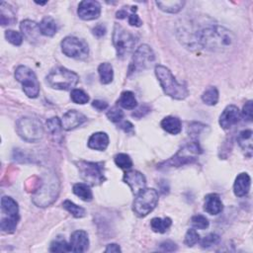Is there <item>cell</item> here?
Listing matches in <instances>:
<instances>
[{
  "instance_id": "cell-1",
  "label": "cell",
  "mask_w": 253,
  "mask_h": 253,
  "mask_svg": "<svg viewBox=\"0 0 253 253\" xmlns=\"http://www.w3.org/2000/svg\"><path fill=\"white\" fill-rule=\"evenodd\" d=\"M236 42L235 35L219 25H212L196 34V43L203 48L214 53L227 50Z\"/></svg>"
},
{
  "instance_id": "cell-2",
  "label": "cell",
  "mask_w": 253,
  "mask_h": 253,
  "mask_svg": "<svg viewBox=\"0 0 253 253\" xmlns=\"http://www.w3.org/2000/svg\"><path fill=\"white\" fill-rule=\"evenodd\" d=\"M59 193L60 182L56 174H45L39 189H37L33 196V202L38 207H47L58 199Z\"/></svg>"
},
{
  "instance_id": "cell-3",
  "label": "cell",
  "mask_w": 253,
  "mask_h": 253,
  "mask_svg": "<svg viewBox=\"0 0 253 253\" xmlns=\"http://www.w3.org/2000/svg\"><path fill=\"white\" fill-rule=\"evenodd\" d=\"M157 78L164 91V93L176 100H183L185 99L189 92L186 86L180 84L175 79L171 71L163 65H157L155 68Z\"/></svg>"
},
{
  "instance_id": "cell-4",
  "label": "cell",
  "mask_w": 253,
  "mask_h": 253,
  "mask_svg": "<svg viewBox=\"0 0 253 253\" xmlns=\"http://www.w3.org/2000/svg\"><path fill=\"white\" fill-rule=\"evenodd\" d=\"M203 153L200 144L197 142H192L185 144L181 147L178 153L174 157L169 158L168 160L159 164L158 168L160 169H168L174 167H180L186 164H190L195 162L198 159V157Z\"/></svg>"
},
{
  "instance_id": "cell-5",
  "label": "cell",
  "mask_w": 253,
  "mask_h": 253,
  "mask_svg": "<svg viewBox=\"0 0 253 253\" xmlns=\"http://www.w3.org/2000/svg\"><path fill=\"white\" fill-rule=\"evenodd\" d=\"M79 81V75L63 66L56 67L47 77V84L59 90H70L77 86Z\"/></svg>"
},
{
  "instance_id": "cell-6",
  "label": "cell",
  "mask_w": 253,
  "mask_h": 253,
  "mask_svg": "<svg viewBox=\"0 0 253 253\" xmlns=\"http://www.w3.org/2000/svg\"><path fill=\"white\" fill-rule=\"evenodd\" d=\"M113 44L118 58L125 59L133 52L137 44V38L131 31L126 30L121 25L116 24L113 33Z\"/></svg>"
},
{
  "instance_id": "cell-7",
  "label": "cell",
  "mask_w": 253,
  "mask_h": 253,
  "mask_svg": "<svg viewBox=\"0 0 253 253\" xmlns=\"http://www.w3.org/2000/svg\"><path fill=\"white\" fill-rule=\"evenodd\" d=\"M16 131L19 137L28 142H36L42 140L44 128L40 120L35 118L24 117L18 120Z\"/></svg>"
},
{
  "instance_id": "cell-8",
  "label": "cell",
  "mask_w": 253,
  "mask_h": 253,
  "mask_svg": "<svg viewBox=\"0 0 253 253\" xmlns=\"http://www.w3.org/2000/svg\"><path fill=\"white\" fill-rule=\"evenodd\" d=\"M1 210L4 216L1 219L0 227H1L2 232L12 234L16 230L19 221L18 204L11 197L4 196L1 199Z\"/></svg>"
},
{
  "instance_id": "cell-9",
  "label": "cell",
  "mask_w": 253,
  "mask_h": 253,
  "mask_svg": "<svg viewBox=\"0 0 253 253\" xmlns=\"http://www.w3.org/2000/svg\"><path fill=\"white\" fill-rule=\"evenodd\" d=\"M77 165L81 178L89 186L100 185L106 180L104 175V163L79 160L77 162Z\"/></svg>"
},
{
  "instance_id": "cell-10",
  "label": "cell",
  "mask_w": 253,
  "mask_h": 253,
  "mask_svg": "<svg viewBox=\"0 0 253 253\" xmlns=\"http://www.w3.org/2000/svg\"><path fill=\"white\" fill-rule=\"evenodd\" d=\"M134 201V212L140 217H146L155 210L158 203V194L155 189H143L138 195H136Z\"/></svg>"
},
{
  "instance_id": "cell-11",
  "label": "cell",
  "mask_w": 253,
  "mask_h": 253,
  "mask_svg": "<svg viewBox=\"0 0 253 253\" xmlns=\"http://www.w3.org/2000/svg\"><path fill=\"white\" fill-rule=\"evenodd\" d=\"M156 56L153 48L147 45H142L137 48L129 66L128 75H134L151 67L155 63Z\"/></svg>"
},
{
  "instance_id": "cell-12",
  "label": "cell",
  "mask_w": 253,
  "mask_h": 253,
  "mask_svg": "<svg viewBox=\"0 0 253 253\" xmlns=\"http://www.w3.org/2000/svg\"><path fill=\"white\" fill-rule=\"evenodd\" d=\"M15 79L22 84L23 90L29 98H37L40 83L35 72L26 65H19L15 70Z\"/></svg>"
},
{
  "instance_id": "cell-13",
  "label": "cell",
  "mask_w": 253,
  "mask_h": 253,
  "mask_svg": "<svg viewBox=\"0 0 253 253\" xmlns=\"http://www.w3.org/2000/svg\"><path fill=\"white\" fill-rule=\"evenodd\" d=\"M62 49L66 57L75 60H84L89 54V47L86 42L72 36L63 40Z\"/></svg>"
},
{
  "instance_id": "cell-14",
  "label": "cell",
  "mask_w": 253,
  "mask_h": 253,
  "mask_svg": "<svg viewBox=\"0 0 253 253\" xmlns=\"http://www.w3.org/2000/svg\"><path fill=\"white\" fill-rule=\"evenodd\" d=\"M78 14L82 20H95L101 14V5L95 0H83L79 5Z\"/></svg>"
},
{
  "instance_id": "cell-15",
  "label": "cell",
  "mask_w": 253,
  "mask_h": 253,
  "mask_svg": "<svg viewBox=\"0 0 253 253\" xmlns=\"http://www.w3.org/2000/svg\"><path fill=\"white\" fill-rule=\"evenodd\" d=\"M124 182L128 184L133 194L138 195L145 188L146 179L142 173L137 170H131L126 172L124 175Z\"/></svg>"
},
{
  "instance_id": "cell-16",
  "label": "cell",
  "mask_w": 253,
  "mask_h": 253,
  "mask_svg": "<svg viewBox=\"0 0 253 253\" xmlns=\"http://www.w3.org/2000/svg\"><path fill=\"white\" fill-rule=\"evenodd\" d=\"M241 119L239 109L235 105L227 106L220 117V125L222 129H231L233 126L237 124Z\"/></svg>"
},
{
  "instance_id": "cell-17",
  "label": "cell",
  "mask_w": 253,
  "mask_h": 253,
  "mask_svg": "<svg viewBox=\"0 0 253 253\" xmlns=\"http://www.w3.org/2000/svg\"><path fill=\"white\" fill-rule=\"evenodd\" d=\"M86 117L82 113L77 110H69L63 115L62 125L65 131H71L79 128L86 122Z\"/></svg>"
},
{
  "instance_id": "cell-18",
  "label": "cell",
  "mask_w": 253,
  "mask_h": 253,
  "mask_svg": "<svg viewBox=\"0 0 253 253\" xmlns=\"http://www.w3.org/2000/svg\"><path fill=\"white\" fill-rule=\"evenodd\" d=\"M89 247L88 235L84 231H77L71 235L69 242V251L71 252H85Z\"/></svg>"
},
{
  "instance_id": "cell-19",
  "label": "cell",
  "mask_w": 253,
  "mask_h": 253,
  "mask_svg": "<svg viewBox=\"0 0 253 253\" xmlns=\"http://www.w3.org/2000/svg\"><path fill=\"white\" fill-rule=\"evenodd\" d=\"M20 30L22 35L30 43H36L40 39L41 31L39 24L32 20H24L20 24Z\"/></svg>"
},
{
  "instance_id": "cell-20",
  "label": "cell",
  "mask_w": 253,
  "mask_h": 253,
  "mask_svg": "<svg viewBox=\"0 0 253 253\" xmlns=\"http://www.w3.org/2000/svg\"><path fill=\"white\" fill-rule=\"evenodd\" d=\"M205 211L210 215H219L223 210L222 202L218 194H209L205 197Z\"/></svg>"
},
{
  "instance_id": "cell-21",
  "label": "cell",
  "mask_w": 253,
  "mask_h": 253,
  "mask_svg": "<svg viewBox=\"0 0 253 253\" xmlns=\"http://www.w3.org/2000/svg\"><path fill=\"white\" fill-rule=\"evenodd\" d=\"M251 179L247 173H240L234 184V192L237 197H244L250 190Z\"/></svg>"
},
{
  "instance_id": "cell-22",
  "label": "cell",
  "mask_w": 253,
  "mask_h": 253,
  "mask_svg": "<svg viewBox=\"0 0 253 253\" xmlns=\"http://www.w3.org/2000/svg\"><path fill=\"white\" fill-rule=\"evenodd\" d=\"M109 145V137L106 133L98 132L93 134L88 140V146L91 149L103 151Z\"/></svg>"
},
{
  "instance_id": "cell-23",
  "label": "cell",
  "mask_w": 253,
  "mask_h": 253,
  "mask_svg": "<svg viewBox=\"0 0 253 253\" xmlns=\"http://www.w3.org/2000/svg\"><path fill=\"white\" fill-rule=\"evenodd\" d=\"M252 131L251 130H244L239 133L237 137V142L241 149L245 153V156L251 158L252 156Z\"/></svg>"
},
{
  "instance_id": "cell-24",
  "label": "cell",
  "mask_w": 253,
  "mask_h": 253,
  "mask_svg": "<svg viewBox=\"0 0 253 253\" xmlns=\"http://www.w3.org/2000/svg\"><path fill=\"white\" fill-rule=\"evenodd\" d=\"M161 128L171 135L179 134L182 130L181 121L176 117H166L161 121Z\"/></svg>"
},
{
  "instance_id": "cell-25",
  "label": "cell",
  "mask_w": 253,
  "mask_h": 253,
  "mask_svg": "<svg viewBox=\"0 0 253 253\" xmlns=\"http://www.w3.org/2000/svg\"><path fill=\"white\" fill-rule=\"evenodd\" d=\"M41 34L47 37H53L58 32V24L50 16L45 17L39 24Z\"/></svg>"
},
{
  "instance_id": "cell-26",
  "label": "cell",
  "mask_w": 253,
  "mask_h": 253,
  "mask_svg": "<svg viewBox=\"0 0 253 253\" xmlns=\"http://www.w3.org/2000/svg\"><path fill=\"white\" fill-rule=\"evenodd\" d=\"M16 20L17 19L12 7L6 2H1L0 4V21H1L2 26L13 25Z\"/></svg>"
},
{
  "instance_id": "cell-27",
  "label": "cell",
  "mask_w": 253,
  "mask_h": 253,
  "mask_svg": "<svg viewBox=\"0 0 253 253\" xmlns=\"http://www.w3.org/2000/svg\"><path fill=\"white\" fill-rule=\"evenodd\" d=\"M121 107L126 110H134L138 106V101L132 91H124L118 101Z\"/></svg>"
},
{
  "instance_id": "cell-28",
  "label": "cell",
  "mask_w": 253,
  "mask_h": 253,
  "mask_svg": "<svg viewBox=\"0 0 253 253\" xmlns=\"http://www.w3.org/2000/svg\"><path fill=\"white\" fill-rule=\"evenodd\" d=\"M98 73H99L101 83L109 84L113 81L114 71H113V67L110 63H101L98 67Z\"/></svg>"
},
{
  "instance_id": "cell-29",
  "label": "cell",
  "mask_w": 253,
  "mask_h": 253,
  "mask_svg": "<svg viewBox=\"0 0 253 253\" xmlns=\"http://www.w3.org/2000/svg\"><path fill=\"white\" fill-rule=\"evenodd\" d=\"M157 5L161 11L174 14L178 13L183 8L185 1H157Z\"/></svg>"
},
{
  "instance_id": "cell-30",
  "label": "cell",
  "mask_w": 253,
  "mask_h": 253,
  "mask_svg": "<svg viewBox=\"0 0 253 253\" xmlns=\"http://www.w3.org/2000/svg\"><path fill=\"white\" fill-rule=\"evenodd\" d=\"M172 224V221L169 218H155L150 221V226L154 232L158 234H164L168 231L169 227Z\"/></svg>"
},
{
  "instance_id": "cell-31",
  "label": "cell",
  "mask_w": 253,
  "mask_h": 253,
  "mask_svg": "<svg viewBox=\"0 0 253 253\" xmlns=\"http://www.w3.org/2000/svg\"><path fill=\"white\" fill-rule=\"evenodd\" d=\"M47 128L48 133L54 138H56V140L62 137V130L63 128L62 125V121L58 117H53L48 119L47 121Z\"/></svg>"
},
{
  "instance_id": "cell-32",
  "label": "cell",
  "mask_w": 253,
  "mask_h": 253,
  "mask_svg": "<svg viewBox=\"0 0 253 253\" xmlns=\"http://www.w3.org/2000/svg\"><path fill=\"white\" fill-rule=\"evenodd\" d=\"M73 193L79 197L84 202H89L92 200L93 195L92 191L89 188V185L83 183H78L73 186Z\"/></svg>"
},
{
  "instance_id": "cell-33",
  "label": "cell",
  "mask_w": 253,
  "mask_h": 253,
  "mask_svg": "<svg viewBox=\"0 0 253 253\" xmlns=\"http://www.w3.org/2000/svg\"><path fill=\"white\" fill-rule=\"evenodd\" d=\"M202 101L209 106H215L219 101V91L216 87H209L202 95Z\"/></svg>"
},
{
  "instance_id": "cell-34",
  "label": "cell",
  "mask_w": 253,
  "mask_h": 253,
  "mask_svg": "<svg viewBox=\"0 0 253 253\" xmlns=\"http://www.w3.org/2000/svg\"><path fill=\"white\" fill-rule=\"evenodd\" d=\"M63 208H64L68 213H70L74 218L80 219V218L85 217V215H86V212H85V210H84L83 208L78 206L77 204H74L73 202H71V201H69V200H65V201L63 202Z\"/></svg>"
},
{
  "instance_id": "cell-35",
  "label": "cell",
  "mask_w": 253,
  "mask_h": 253,
  "mask_svg": "<svg viewBox=\"0 0 253 253\" xmlns=\"http://www.w3.org/2000/svg\"><path fill=\"white\" fill-rule=\"evenodd\" d=\"M70 98L74 103L80 104V105L86 104L89 101V96L81 89H72Z\"/></svg>"
},
{
  "instance_id": "cell-36",
  "label": "cell",
  "mask_w": 253,
  "mask_h": 253,
  "mask_svg": "<svg viewBox=\"0 0 253 253\" xmlns=\"http://www.w3.org/2000/svg\"><path fill=\"white\" fill-rule=\"evenodd\" d=\"M115 163L122 169H130L133 166L132 158L126 154H118L115 158Z\"/></svg>"
},
{
  "instance_id": "cell-37",
  "label": "cell",
  "mask_w": 253,
  "mask_h": 253,
  "mask_svg": "<svg viewBox=\"0 0 253 253\" xmlns=\"http://www.w3.org/2000/svg\"><path fill=\"white\" fill-rule=\"evenodd\" d=\"M49 250L52 252H68L69 251V243L65 241L63 237H58L50 244Z\"/></svg>"
},
{
  "instance_id": "cell-38",
  "label": "cell",
  "mask_w": 253,
  "mask_h": 253,
  "mask_svg": "<svg viewBox=\"0 0 253 253\" xmlns=\"http://www.w3.org/2000/svg\"><path fill=\"white\" fill-rule=\"evenodd\" d=\"M191 223L195 229H198V230H206V229H208L209 224H210L208 219L202 215H196V216L192 217Z\"/></svg>"
},
{
  "instance_id": "cell-39",
  "label": "cell",
  "mask_w": 253,
  "mask_h": 253,
  "mask_svg": "<svg viewBox=\"0 0 253 253\" xmlns=\"http://www.w3.org/2000/svg\"><path fill=\"white\" fill-rule=\"evenodd\" d=\"M6 40L14 46H20L23 42V36L14 30H7L5 32Z\"/></svg>"
},
{
  "instance_id": "cell-40",
  "label": "cell",
  "mask_w": 253,
  "mask_h": 253,
  "mask_svg": "<svg viewBox=\"0 0 253 253\" xmlns=\"http://www.w3.org/2000/svg\"><path fill=\"white\" fill-rule=\"evenodd\" d=\"M200 240V236L199 234L196 232V230L194 229H191L189 230L187 233H186V236H185V239H184V242L187 246L191 247V246H194L196 243H198Z\"/></svg>"
},
{
  "instance_id": "cell-41",
  "label": "cell",
  "mask_w": 253,
  "mask_h": 253,
  "mask_svg": "<svg viewBox=\"0 0 253 253\" xmlns=\"http://www.w3.org/2000/svg\"><path fill=\"white\" fill-rule=\"evenodd\" d=\"M219 242H220V237L216 234H211L202 239L201 246L203 248H210L214 245H217Z\"/></svg>"
},
{
  "instance_id": "cell-42",
  "label": "cell",
  "mask_w": 253,
  "mask_h": 253,
  "mask_svg": "<svg viewBox=\"0 0 253 253\" xmlns=\"http://www.w3.org/2000/svg\"><path fill=\"white\" fill-rule=\"evenodd\" d=\"M107 117L113 123H120L124 118V112L118 107H113L107 112Z\"/></svg>"
},
{
  "instance_id": "cell-43",
  "label": "cell",
  "mask_w": 253,
  "mask_h": 253,
  "mask_svg": "<svg viewBox=\"0 0 253 253\" xmlns=\"http://www.w3.org/2000/svg\"><path fill=\"white\" fill-rule=\"evenodd\" d=\"M137 11V7L133 6L131 7V13H129L128 11H126V18L128 17L129 19V24L131 25V26H135V27H141L142 26V20L140 19V17L135 13Z\"/></svg>"
},
{
  "instance_id": "cell-44",
  "label": "cell",
  "mask_w": 253,
  "mask_h": 253,
  "mask_svg": "<svg viewBox=\"0 0 253 253\" xmlns=\"http://www.w3.org/2000/svg\"><path fill=\"white\" fill-rule=\"evenodd\" d=\"M244 117V120L246 122H252V118H253V107H252V101L249 100L245 103V105L243 106V110H242V114Z\"/></svg>"
},
{
  "instance_id": "cell-45",
  "label": "cell",
  "mask_w": 253,
  "mask_h": 253,
  "mask_svg": "<svg viewBox=\"0 0 253 253\" xmlns=\"http://www.w3.org/2000/svg\"><path fill=\"white\" fill-rule=\"evenodd\" d=\"M160 250L164 251V252H173L175 250H177V245L176 243H174L171 240H166L163 241L162 243H160Z\"/></svg>"
},
{
  "instance_id": "cell-46",
  "label": "cell",
  "mask_w": 253,
  "mask_h": 253,
  "mask_svg": "<svg viewBox=\"0 0 253 253\" xmlns=\"http://www.w3.org/2000/svg\"><path fill=\"white\" fill-rule=\"evenodd\" d=\"M106 32H107L106 27H105V25H103V24H98V25H96V26L92 29L93 35L96 36L97 38L103 37V36L106 34Z\"/></svg>"
},
{
  "instance_id": "cell-47",
  "label": "cell",
  "mask_w": 253,
  "mask_h": 253,
  "mask_svg": "<svg viewBox=\"0 0 253 253\" xmlns=\"http://www.w3.org/2000/svg\"><path fill=\"white\" fill-rule=\"evenodd\" d=\"M120 128L126 134H130L133 135L135 133V129H134V126L131 122L129 121H124L121 125H120Z\"/></svg>"
},
{
  "instance_id": "cell-48",
  "label": "cell",
  "mask_w": 253,
  "mask_h": 253,
  "mask_svg": "<svg viewBox=\"0 0 253 253\" xmlns=\"http://www.w3.org/2000/svg\"><path fill=\"white\" fill-rule=\"evenodd\" d=\"M92 106L98 111H103L108 108V103L103 100H94Z\"/></svg>"
},
{
  "instance_id": "cell-49",
  "label": "cell",
  "mask_w": 253,
  "mask_h": 253,
  "mask_svg": "<svg viewBox=\"0 0 253 253\" xmlns=\"http://www.w3.org/2000/svg\"><path fill=\"white\" fill-rule=\"evenodd\" d=\"M121 247L116 244V243H111V244H108L106 249H105V252H121Z\"/></svg>"
},
{
  "instance_id": "cell-50",
  "label": "cell",
  "mask_w": 253,
  "mask_h": 253,
  "mask_svg": "<svg viewBox=\"0 0 253 253\" xmlns=\"http://www.w3.org/2000/svg\"><path fill=\"white\" fill-rule=\"evenodd\" d=\"M148 111H149V109H148V108H145V107L143 106V107H141L139 110H137L136 113L133 114V116H136V117H138V118H142V117L144 116V114H146Z\"/></svg>"
},
{
  "instance_id": "cell-51",
  "label": "cell",
  "mask_w": 253,
  "mask_h": 253,
  "mask_svg": "<svg viewBox=\"0 0 253 253\" xmlns=\"http://www.w3.org/2000/svg\"><path fill=\"white\" fill-rule=\"evenodd\" d=\"M37 4H40V5H45V4H47V2H36Z\"/></svg>"
}]
</instances>
